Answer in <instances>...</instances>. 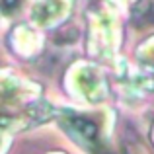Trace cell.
<instances>
[{"label": "cell", "instance_id": "obj_1", "mask_svg": "<svg viewBox=\"0 0 154 154\" xmlns=\"http://www.w3.org/2000/svg\"><path fill=\"white\" fill-rule=\"evenodd\" d=\"M64 129L70 133L72 139H76L80 144H84V146H86V144L90 146L96 140V127L90 121H84V119H80V117H70V119H66L64 121Z\"/></svg>", "mask_w": 154, "mask_h": 154}]
</instances>
